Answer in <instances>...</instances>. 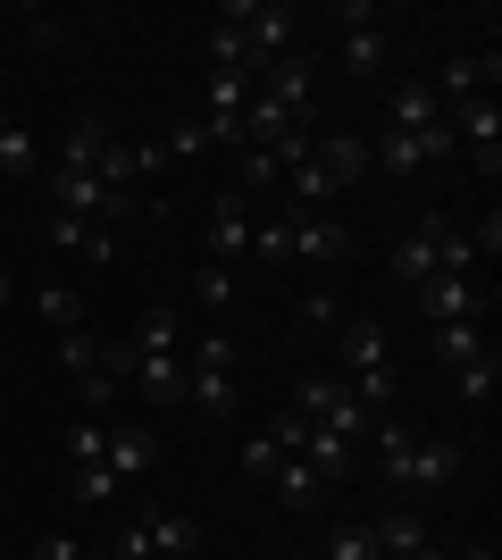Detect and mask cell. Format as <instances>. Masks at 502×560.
I'll return each mask as SVG.
<instances>
[{
	"mask_svg": "<svg viewBox=\"0 0 502 560\" xmlns=\"http://www.w3.org/2000/svg\"><path fill=\"white\" fill-rule=\"evenodd\" d=\"M34 560H84V544L68 527H50V536H34Z\"/></svg>",
	"mask_w": 502,
	"mask_h": 560,
	"instance_id": "cell-33",
	"label": "cell"
},
{
	"mask_svg": "<svg viewBox=\"0 0 502 560\" xmlns=\"http://www.w3.org/2000/svg\"><path fill=\"white\" fill-rule=\"evenodd\" d=\"M369 435H377V477L394 493H444L460 477V444L453 435H410V427H394V419H377Z\"/></svg>",
	"mask_w": 502,
	"mask_h": 560,
	"instance_id": "cell-1",
	"label": "cell"
},
{
	"mask_svg": "<svg viewBox=\"0 0 502 560\" xmlns=\"http://www.w3.org/2000/svg\"><path fill=\"white\" fill-rule=\"evenodd\" d=\"M192 302H201V310H226V302H235V268H218V259H210V268L192 277Z\"/></svg>",
	"mask_w": 502,
	"mask_h": 560,
	"instance_id": "cell-29",
	"label": "cell"
},
{
	"mask_svg": "<svg viewBox=\"0 0 502 560\" xmlns=\"http://www.w3.org/2000/svg\"><path fill=\"white\" fill-rule=\"evenodd\" d=\"M160 151H167V160H201V151H218V126H210V117H185Z\"/></svg>",
	"mask_w": 502,
	"mask_h": 560,
	"instance_id": "cell-26",
	"label": "cell"
},
{
	"mask_svg": "<svg viewBox=\"0 0 502 560\" xmlns=\"http://www.w3.org/2000/svg\"><path fill=\"white\" fill-rule=\"evenodd\" d=\"M75 502H84V511H101V502H118V477H109V460L75 468Z\"/></svg>",
	"mask_w": 502,
	"mask_h": 560,
	"instance_id": "cell-28",
	"label": "cell"
},
{
	"mask_svg": "<svg viewBox=\"0 0 502 560\" xmlns=\"http://www.w3.org/2000/svg\"><path fill=\"white\" fill-rule=\"evenodd\" d=\"M277 460H285V452L268 444V427H260V435H243V477H260V486H268V477H277Z\"/></svg>",
	"mask_w": 502,
	"mask_h": 560,
	"instance_id": "cell-31",
	"label": "cell"
},
{
	"mask_svg": "<svg viewBox=\"0 0 502 560\" xmlns=\"http://www.w3.org/2000/svg\"><path fill=\"white\" fill-rule=\"evenodd\" d=\"M218 25H235L243 50H252L260 68H268V59H285V43H293V9H277V0H226Z\"/></svg>",
	"mask_w": 502,
	"mask_h": 560,
	"instance_id": "cell-4",
	"label": "cell"
},
{
	"mask_svg": "<svg viewBox=\"0 0 502 560\" xmlns=\"http://www.w3.org/2000/svg\"><path fill=\"white\" fill-rule=\"evenodd\" d=\"M126 343H135V351H185V318H176V310H151Z\"/></svg>",
	"mask_w": 502,
	"mask_h": 560,
	"instance_id": "cell-24",
	"label": "cell"
},
{
	"mask_svg": "<svg viewBox=\"0 0 502 560\" xmlns=\"http://www.w3.org/2000/svg\"><path fill=\"white\" fill-rule=\"evenodd\" d=\"M201 552V527L185 511H151V560H192Z\"/></svg>",
	"mask_w": 502,
	"mask_h": 560,
	"instance_id": "cell-19",
	"label": "cell"
},
{
	"mask_svg": "<svg viewBox=\"0 0 502 560\" xmlns=\"http://www.w3.org/2000/svg\"><path fill=\"white\" fill-rule=\"evenodd\" d=\"M369 527H377V552H385V560H410L419 544H435L428 527H419V511H410V502H385V511L369 518Z\"/></svg>",
	"mask_w": 502,
	"mask_h": 560,
	"instance_id": "cell-14",
	"label": "cell"
},
{
	"mask_svg": "<svg viewBox=\"0 0 502 560\" xmlns=\"http://www.w3.org/2000/svg\"><path fill=\"white\" fill-rule=\"evenodd\" d=\"M335 343H343V376L394 369V327H385L377 310H352V318H343V327H335Z\"/></svg>",
	"mask_w": 502,
	"mask_h": 560,
	"instance_id": "cell-6",
	"label": "cell"
},
{
	"mask_svg": "<svg viewBox=\"0 0 502 560\" xmlns=\"http://www.w3.org/2000/svg\"><path fill=\"white\" fill-rule=\"evenodd\" d=\"M84 560H109V552H93V544H84Z\"/></svg>",
	"mask_w": 502,
	"mask_h": 560,
	"instance_id": "cell-39",
	"label": "cell"
},
{
	"mask_svg": "<svg viewBox=\"0 0 502 560\" xmlns=\"http://www.w3.org/2000/svg\"><path fill=\"white\" fill-rule=\"evenodd\" d=\"M243 259H252V268H285V259H293V218H260Z\"/></svg>",
	"mask_w": 502,
	"mask_h": 560,
	"instance_id": "cell-21",
	"label": "cell"
},
{
	"mask_svg": "<svg viewBox=\"0 0 502 560\" xmlns=\"http://www.w3.org/2000/svg\"><path fill=\"white\" fill-rule=\"evenodd\" d=\"M252 226H260V218H252V201H243V192L226 185V192L210 201V259H218V268L252 252Z\"/></svg>",
	"mask_w": 502,
	"mask_h": 560,
	"instance_id": "cell-7",
	"label": "cell"
},
{
	"mask_svg": "<svg viewBox=\"0 0 502 560\" xmlns=\"http://www.w3.org/2000/svg\"><path fill=\"white\" fill-rule=\"evenodd\" d=\"M93 360H101V335H84V327L59 335V369H68V376H93Z\"/></svg>",
	"mask_w": 502,
	"mask_h": 560,
	"instance_id": "cell-30",
	"label": "cell"
},
{
	"mask_svg": "<svg viewBox=\"0 0 502 560\" xmlns=\"http://www.w3.org/2000/svg\"><path fill=\"white\" fill-rule=\"evenodd\" d=\"M302 318H311V327H335V293H327V284H318V293H302Z\"/></svg>",
	"mask_w": 502,
	"mask_h": 560,
	"instance_id": "cell-34",
	"label": "cell"
},
{
	"mask_svg": "<svg viewBox=\"0 0 502 560\" xmlns=\"http://www.w3.org/2000/svg\"><path fill=\"white\" fill-rule=\"evenodd\" d=\"M109 560H151V518H126L109 536Z\"/></svg>",
	"mask_w": 502,
	"mask_h": 560,
	"instance_id": "cell-32",
	"label": "cell"
},
{
	"mask_svg": "<svg viewBox=\"0 0 502 560\" xmlns=\"http://www.w3.org/2000/svg\"><path fill=\"white\" fill-rule=\"evenodd\" d=\"M293 410L311 427H327V435H343V444H360L369 435V419H360V401H352V385L335 369H318V376H302V394H293Z\"/></svg>",
	"mask_w": 502,
	"mask_h": 560,
	"instance_id": "cell-3",
	"label": "cell"
},
{
	"mask_svg": "<svg viewBox=\"0 0 502 560\" xmlns=\"http://www.w3.org/2000/svg\"><path fill=\"white\" fill-rule=\"evenodd\" d=\"M101 151H109V126H101V117H75L68 142H59V160H68V167H93Z\"/></svg>",
	"mask_w": 502,
	"mask_h": 560,
	"instance_id": "cell-23",
	"label": "cell"
},
{
	"mask_svg": "<svg viewBox=\"0 0 502 560\" xmlns=\"http://www.w3.org/2000/svg\"><path fill=\"white\" fill-rule=\"evenodd\" d=\"M0 176H17V185H25V176H43V142L25 135L9 109H0Z\"/></svg>",
	"mask_w": 502,
	"mask_h": 560,
	"instance_id": "cell-18",
	"label": "cell"
},
{
	"mask_svg": "<svg viewBox=\"0 0 502 560\" xmlns=\"http://www.w3.org/2000/svg\"><path fill=\"white\" fill-rule=\"evenodd\" d=\"M385 126H394V135H428V126H444V101H435V84H402Z\"/></svg>",
	"mask_w": 502,
	"mask_h": 560,
	"instance_id": "cell-17",
	"label": "cell"
},
{
	"mask_svg": "<svg viewBox=\"0 0 502 560\" xmlns=\"http://www.w3.org/2000/svg\"><path fill=\"white\" fill-rule=\"evenodd\" d=\"M101 460H109L118 486H135V477L160 468V435H151V427H109V452H101Z\"/></svg>",
	"mask_w": 502,
	"mask_h": 560,
	"instance_id": "cell-10",
	"label": "cell"
},
{
	"mask_svg": "<svg viewBox=\"0 0 502 560\" xmlns=\"http://www.w3.org/2000/svg\"><path fill=\"white\" fill-rule=\"evenodd\" d=\"M268 486H277V502H285L293 518H311L318 502H327V477H318V468L302 460V452H285V460H277V477H268Z\"/></svg>",
	"mask_w": 502,
	"mask_h": 560,
	"instance_id": "cell-12",
	"label": "cell"
},
{
	"mask_svg": "<svg viewBox=\"0 0 502 560\" xmlns=\"http://www.w3.org/2000/svg\"><path fill=\"white\" fill-rule=\"evenodd\" d=\"M34 318H43L50 335H75L84 327V302H75L68 277H34Z\"/></svg>",
	"mask_w": 502,
	"mask_h": 560,
	"instance_id": "cell-16",
	"label": "cell"
},
{
	"mask_svg": "<svg viewBox=\"0 0 502 560\" xmlns=\"http://www.w3.org/2000/svg\"><path fill=\"white\" fill-rule=\"evenodd\" d=\"M101 452H109V427H101V419H75V427H68V460H75V468H93Z\"/></svg>",
	"mask_w": 502,
	"mask_h": 560,
	"instance_id": "cell-27",
	"label": "cell"
},
{
	"mask_svg": "<svg viewBox=\"0 0 502 560\" xmlns=\"http://www.w3.org/2000/svg\"><path fill=\"white\" fill-rule=\"evenodd\" d=\"M410 560H444V552H435V544H419V552H410Z\"/></svg>",
	"mask_w": 502,
	"mask_h": 560,
	"instance_id": "cell-37",
	"label": "cell"
},
{
	"mask_svg": "<svg viewBox=\"0 0 502 560\" xmlns=\"http://www.w3.org/2000/svg\"><path fill=\"white\" fill-rule=\"evenodd\" d=\"M327 560H385L377 527H369V518H335V527H327Z\"/></svg>",
	"mask_w": 502,
	"mask_h": 560,
	"instance_id": "cell-22",
	"label": "cell"
},
{
	"mask_svg": "<svg viewBox=\"0 0 502 560\" xmlns=\"http://www.w3.org/2000/svg\"><path fill=\"white\" fill-rule=\"evenodd\" d=\"M444 126H453V142L469 151V167H478L486 185H494V176H502V101H494V93L453 101V117H444Z\"/></svg>",
	"mask_w": 502,
	"mask_h": 560,
	"instance_id": "cell-2",
	"label": "cell"
},
{
	"mask_svg": "<svg viewBox=\"0 0 502 560\" xmlns=\"http://www.w3.org/2000/svg\"><path fill=\"white\" fill-rule=\"evenodd\" d=\"M453 385H460V401H494V385H502V360H494V351L460 360V369H453Z\"/></svg>",
	"mask_w": 502,
	"mask_h": 560,
	"instance_id": "cell-25",
	"label": "cell"
},
{
	"mask_svg": "<svg viewBox=\"0 0 502 560\" xmlns=\"http://www.w3.org/2000/svg\"><path fill=\"white\" fill-rule=\"evenodd\" d=\"M385 59H394V34H385V25H343V75H352V84H377Z\"/></svg>",
	"mask_w": 502,
	"mask_h": 560,
	"instance_id": "cell-11",
	"label": "cell"
},
{
	"mask_svg": "<svg viewBox=\"0 0 502 560\" xmlns=\"http://www.w3.org/2000/svg\"><path fill=\"white\" fill-rule=\"evenodd\" d=\"M135 385H143L160 410H176V401H185V351H143V360H135Z\"/></svg>",
	"mask_w": 502,
	"mask_h": 560,
	"instance_id": "cell-15",
	"label": "cell"
},
{
	"mask_svg": "<svg viewBox=\"0 0 502 560\" xmlns=\"http://www.w3.org/2000/svg\"><path fill=\"white\" fill-rule=\"evenodd\" d=\"M343 252H352V226H335V218H293V259H302V268H335Z\"/></svg>",
	"mask_w": 502,
	"mask_h": 560,
	"instance_id": "cell-13",
	"label": "cell"
},
{
	"mask_svg": "<svg viewBox=\"0 0 502 560\" xmlns=\"http://www.w3.org/2000/svg\"><path fill=\"white\" fill-rule=\"evenodd\" d=\"M444 226H453V218H428L419 234H402V243H394V277H402V284L444 277Z\"/></svg>",
	"mask_w": 502,
	"mask_h": 560,
	"instance_id": "cell-9",
	"label": "cell"
},
{
	"mask_svg": "<svg viewBox=\"0 0 502 560\" xmlns=\"http://www.w3.org/2000/svg\"><path fill=\"white\" fill-rule=\"evenodd\" d=\"M9 302H17V284H9V268H0V318H9Z\"/></svg>",
	"mask_w": 502,
	"mask_h": 560,
	"instance_id": "cell-35",
	"label": "cell"
},
{
	"mask_svg": "<svg viewBox=\"0 0 502 560\" xmlns=\"http://www.w3.org/2000/svg\"><path fill=\"white\" fill-rule=\"evenodd\" d=\"M0 351H9V318H0Z\"/></svg>",
	"mask_w": 502,
	"mask_h": 560,
	"instance_id": "cell-38",
	"label": "cell"
},
{
	"mask_svg": "<svg viewBox=\"0 0 502 560\" xmlns=\"http://www.w3.org/2000/svg\"><path fill=\"white\" fill-rule=\"evenodd\" d=\"M428 351L444 360V369H460V360H478V351H486V327H478V318H453V327H428Z\"/></svg>",
	"mask_w": 502,
	"mask_h": 560,
	"instance_id": "cell-20",
	"label": "cell"
},
{
	"mask_svg": "<svg viewBox=\"0 0 502 560\" xmlns=\"http://www.w3.org/2000/svg\"><path fill=\"white\" fill-rule=\"evenodd\" d=\"M460 560H502V552H494V544H469V552H460Z\"/></svg>",
	"mask_w": 502,
	"mask_h": 560,
	"instance_id": "cell-36",
	"label": "cell"
},
{
	"mask_svg": "<svg viewBox=\"0 0 502 560\" xmlns=\"http://www.w3.org/2000/svg\"><path fill=\"white\" fill-rule=\"evenodd\" d=\"M494 75H502L494 50H453L444 75H435V101H444V109H453V101H478V93H494Z\"/></svg>",
	"mask_w": 502,
	"mask_h": 560,
	"instance_id": "cell-8",
	"label": "cell"
},
{
	"mask_svg": "<svg viewBox=\"0 0 502 560\" xmlns=\"http://www.w3.org/2000/svg\"><path fill=\"white\" fill-rule=\"evenodd\" d=\"M410 293H419V327H453V318H478L486 327V310H494V293H478V277H428Z\"/></svg>",
	"mask_w": 502,
	"mask_h": 560,
	"instance_id": "cell-5",
	"label": "cell"
}]
</instances>
